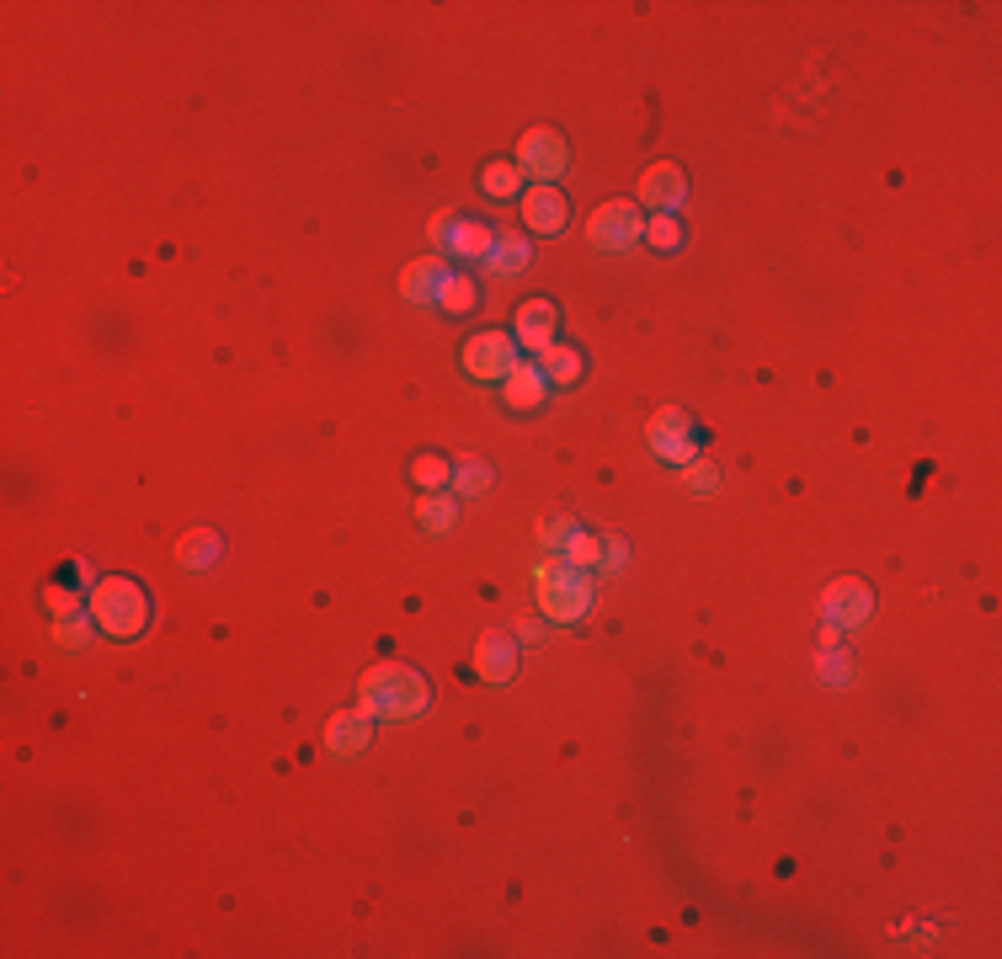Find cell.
I'll return each instance as SVG.
<instances>
[{
	"instance_id": "obj_1",
	"label": "cell",
	"mask_w": 1002,
	"mask_h": 959,
	"mask_svg": "<svg viewBox=\"0 0 1002 959\" xmlns=\"http://www.w3.org/2000/svg\"><path fill=\"white\" fill-rule=\"evenodd\" d=\"M358 704L373 719H416L433 704V688H427V678L416 667H405V661H379V667L362 672Z\"/></svg>"
},
{
	"instance_id": "obj_2",
	"label": "cell",
	"mask_w": 1002,
	"mask_h": 959,
	"mask_svg": "<svg viewBox=\"0 0 1002 959\" xmlns=\"http://www.w3.org/2000/svg\"><path fill=\"white\" fill-rule=\"evenodd\" d=\"M533 592H539L544 619H555V624H576V619H587V608H592V581H587V570L571 565L565 555L533 565Z\"/></svg>"
},
{
	"instance_id": "obj_3",
	"label": "cell",
	"mask_w": 1002,
	"mask_h": 959,
	"mask_svg": "<svg viewBox=\"0 0 1002 959\" xmlns=\"http://www.w3.org/2000/svg\"><path fill=\"white\" fill-rule=\"evenodd\" d=\"M85 608H91V619H96L102 635H118V639H134L145 624H150V598H145V587L128 581V576L96 581Z\"/></svg>"
},
{
	"instance_id": "obj_4",
	"label": "cell",
	"mask_w": 1002,
	"mask_h": 959,
	"mask_svg": "<svg viewBox=\"0 0 1002 959\" xmlns=\"http://www.w3.org/2000/svg\"><path fill=\"white\" fill-rule=\"evenodd\" d=\"M645 235V219H641V203L630 198H608L592 208V219H587V240L608 251V256H619V251H630L635 240Z\"/></svg>"
},
{
	"instance_id": "obj_5",
	"label": "cell",
	"mask_w": 1002,
	"mask_h": 959,
	"mask_svg": "<svg viewBox=\"0 0 1002 959\" xmlns=\"http://www.w3.org/2000/svg\"><path fill=\"white\" fill-rule=\"evenodd\" d=\"M645 438H650V453L661 459V464H693L699 459V427L688 421V411L678 405H667V411H656L650 416V427H645Z\"/></svg>"
},
{
	"instance_id": "obj_6",
	"label": "cell",
	"mask_w": 1002,
	"mask_h": 959,
	"mask_svg": "<svg viewBox=\"0 0 1002 959\" xmlns=\"http://www.w3.org/2000/svg\"><path fill=\"white\" fill-rule=\"evenodd\" d=\"M518 362H522L518 342H512L507 331H481V336H470V347H464V373L481 379V384H502Z\"/></svg>"
},
{
	"instance_id": "obj_7",
	"label": "cell",
	"mask_w": 1002,
	"mask_h": 959,
	"mask_svg": "<svg viewBox=\"0 0 1002 959\" xmlns=\"http://www.w3.org/2000/svg\"><path fill=\"white\" fill-rule=\"evenodd\" d=\"M565 160L571 155H565V139L555 134V128H528V134L518 139V160H512V165H518L522 176L539 187V182H555V176H561Z\"/></svg>"
},
{
	"instance_id": "obj_8",
	"label": "cell",
	"mask_w": 1002,
	"mask_h": 959,
	"mask_svg": "<svg viewBox=\"0 0 1002 959\" xmlns=\"http://www.w3.org/2000/svg\"><path fill=\"white\" fill-rule=\"evenodd\" d=\"M821 613H827V624H832V629H859V624H869L875 598H869V587H864V581H832V587H827V598H821Z\"/></svg>"
},
{
	"instance_id": "obj_9",
	"label": "cell",
	"mask_w": 1002,
	"mask_h": 959,
	"mask_svg": "<svg viewBox=\"0 0 1002 959\" xmlns=\"http://www.w3.org/2000/svg\"><path fill=\"white\" fill-rule=\"evenodd\" d=\"M373 741V715L368 709H342V715L325 719V747L336 752V758H358L362 747Z\"/></svg>"
},
{
	"instance_id": "obj_10",
	"label": "cell",
	"mask_w": 1002,
	"mask_h": 959,
	"mask_svg": "<svg viewBox=\"0 0 1002 959\" xmlns=\"http://www.w3.org/2000/svg\"><path fill=\"white\" fill-rule=\"evenodd\" d=\"M565 193L555 187V182H539L528 198H522V224L528 230H539V235H561L565 230Z\"/></svg>"
},
{
	"instance_id": "obj_11",
	"label": "cell",
	"mask_w": 1002,
	"mask_h": 959,
	"mask_svg": "<svg viewBox=\"0 0 1002 959\" xmlns=\"http://www.w3.org/2000/svg\"><path fill=\"white\" fill-rule=\"evenodd\" d=\"M448 273L453 267H442L438 256H422V262H411L401 273V299L405 304H438L442 282H448Z\"/></svg>"
},
{
	"instance_id": "obj_12",
	"label": "cell",
	"mask_w": 1002,
	"mask_h": 959,
	"mask_svg": "<svg viewBox=\"0 0 1002 959\" xmlns=\"http://www.w3.org/2000/svg\"><path fill=\"white\" fill-rule=\"evenodd\" d=\"M512 342H522L528 353H544L550 342H555V304L550 299H528L518 310V331H512Z\"/></svg>"
},
{
	"instance_id": "obj_13",
	"label": "cell",
	"mask_w": 1002,
	"mask_h": 959,
	"mask_svg": "<svg viewBox=\"0 0 1002 959\" xmlns=\"http://www.w3.org/2000/svg\"><path fill=\"white\" fill-rule=\"evenodd\" d=\"M682 193H688V187H682V171L672 165V160L650 165V171L641 176V203H650L656 213H672V208L682 203Z\"/></svg>"
},
{
	"instance_id": "obj_14",
	"label": "cell",
	"mask_w": 1002,
	"mask_h": 959,
	"mask_svg": "<svg viewBox=\"0 0 1002 959\" xmlns=\"http://www.w3.org/2000/svg\"><path fill=\"white\" fill-rule=\"evenodd\" d=\"M544 384H550V379H544L539 362H518V368L502 379V400H507L512 411H539V405H544Z\"/></svg>"
},
{
	"instance_id": "obj_15",
	"label": "cell",
	"mask_w": 1002,
	"mask_h": 959,
	"mask_svg": "<svg viewBox=\"0 0 1002 959\" xmlns=\"http://www.w3.org/2000/svg\"><path fill=\"white\" fill-rule=\"evenodd\" d=\"M491 224L481 219H453L448 224V235H442V251L448 256H459V262H485V251H491Z\"/></svg>"
},
{
	"instance_id": "obj_16",
	"label": "cell",
	"mask_w": 1002,
	"mask_h": 959,
	"mask_svg": "<svg viewBox=\"0 0 1002 959\" xmlns=\"http://www.w3.org/2000/svg\"><path fill=\"white\" fill-rule=\"evenodd\" d=\"M475 667H481L485 682H507L512 672H518V645L502 635H485L481 650H475Z\"/></svg>"
},
{
	"instance_id": "obj_17",
	"label": "cell",
	"mask_w": 1002,
	"mask_h": 959,
	"mask_svg": "<svg viewBox=\"0 0 1002 959\" xmlns=\"http://www.w3.org/2000/svg\"><path fill=\"white\" fill-rule=\"evenodd\" d=\"M485 267H491V273H522V267H528V235L502 230V235L491 240V251H485Z\"/></svg>"
},
{
	"instance_id": "obj_18",
	"label": "cell",
	"mask_w": 1002,
	"mask_h": 959,
	"mask_svg": "<svg viewBox=\"0 0 1002 959\" xmlns=\"http://www.w3.org/2000/svg\"><path fill=\"white\" fill-rule=\"evenodd\" d=\"M176 559H182L187 570H208V565L219 559V533H214V528H193V533H182Z\"/></svg>"
},
{
	"instance_id": "obj_19",
	"label": "cell",
	"mask_w": 1002,
	"mask_h": 959,
	"mask_svg": "<svg viewBox=\"0 0 1002 959\" xmlns=\"http://www.w3.org/2000/svg\"><path fill=\"white\" fill-rule=\"evenodd\" d=\"M539 368H544L550 384H576V379H581V353H571L565 342H550V347L539 353Z\"/></svg>"
},
{
	"instance_id": "obj_20",
	"label": "cell",
	"mask_w": 1002,
	"mask_h": 959,
	"mask_svg": "<svg viewBox=\"0 0 1002 959\" xmlns=\"http://www.w3.org/2000/svg\"><path fill=\"white\" fill-rule=\"evenodd\" d=\"M475 304H481V288L470 278H459V273H448V282H442V293H438L442 315H475Z\"/></svg>"
},
{
	"instance_id": "obj_21",
	"label": "cell",
	"mask_w": 1002,
	"mask_h": 959,
	"mask_svg": "<svg viewBox=\"0 0 1002 959\" xmlns=\"http://www.w3.org/2000/svg\"><path fill=\"white\" fill-rule=\"evenodd\" d=\"M453 518H459V501H453L448 490H433V496L416 507V522H422L427 533H448V528H453Z\"/></svg>"
},
{
	"instance_id": "obj_22",
	"label": "cell",
	"mask_w": 1002,
	"mask_h": 959,
	"mask_svg": "<svg viewBox=\"0 0 1002 959\" xmlns=\"http://www.w3.org/2000/svg\"><path fill=\"white\" fill-rule=\"evenodd\" d=\"M411 479H416L427 496H433V490H448V485H453V464H448L442 453H422V459L411 464Z\"/></svg>"
},
{
	"instance_id": "obj_23",
	"label": "cell",
	"mask_w": 1002,
	"mask_h": 959,
	"mask_svg": "<svg viewBox=\"0 0 1002 959\" xmlns=\"http://www.w3.org/2000/svg\"><path fill=\"white\" fill-rule=\"evenodd\" d=\"M491 464H485V459H459V464H453V490H459V496H485V490H491Z\"/></svg>"
},
{
	"instance_id": "obj_24",
	"label": "cell",
	"mask_w": 1002,
	"mask_h": 959,
	"mask_svg": "<svg viewBox=\"0 0 1002 959\" xmlns=\"http://www.w3.org/2000/svg\"><path fill=\"white\" fill-rule=\"evenodd\" d=\"M518 182H522V171L512 165V160H491L481 171V187L491 193V198H512L518 193Z\"/></svg>"
},
{
	"instance_id": "obj_25",
	"label": "cell",
	"mask_w": 1002,
	"mask_h": 959,
	"mask_svg": "<svg viewBox=\"0 0 1002 959\" xmlns=\"http://www.w3.org/2000/svg\"><path fill=\"white\" fill-rule=\"evenodd\" d=\"M645 245H656V251H678L682 245V224L672 219V213H650L645 219Z\"/></svg>"
},
{
	"instance_id": "obj_26",
	"label": "cell",
	"mask_w": 1002,
	"mask_h": 959,
	"mask_svg": "<svg viewBox=\"0 0 1002 959\" xmlns=\"http://www.w3.org/2000/svg\"><path fill=\"white\" fill-rule=\"evenodd\" d=\"M576 539V522L565 518V512H555V518H544L539 522V544L550 550V555H565V544Z\"/></svg>"
},
{
	"instance_id": "obj_27",
	"label": "cell",
	"mask_w": 1002,
	"mask_h": 959,
	"mask_svg": "<svg viewBox=\"0 0 1002 959\" xmlns=\"http://www.w3.org/2000/svg\"><path fill=\"white\" fill-rule=\"evenodd\" d=\"M91 624H96V619H91V608L76 613V619H54V639H59L65 650H81L85 639H91Z\"/></svg>"
},
{
	"instance_id": "obj_28",
	"label": "cell",
	"mask_w": 1002,
	"mask_h": 959,
	"mask_svg": "<svg viewBox=\"0 0 1002 959\" xmlns=\"http://www.w3.org/2000/svg\"><path fill=\"white\" fill-rule=\"evenodd\" d=\"M682 475H688V490H693V496H715V490H721V470H715L710 459L682 464Z\"/></svg>"
},
{
	"instance_id": "obj_29",
	"label": "cell",
	"mask_w": 1002,
	"mask_h": 959,
	"mask_svg": "<svg viewBox=\"0 0 1002 959\" xmlns=\"http://www.w3.org/2000/svg\"><path fill=\"white\" fill-rule=\"evenodd\" d=\"M565 559H571V565H592V570H598L602 565V539H592V533H581V528H576V539L565 544Z\"/></svg>"
},
{
	"instance_id": "obj_30",
	"label": "cell",
	"mask_w": 1002,
	"mask_h": 959,
	"mask_svg": "<svg viewBox=\"0 0 1002 959\" xmlns=\"http://www.w3.org/2000/svg\"><path fill=\"white\" fill-rule=\"evenodd\" d=\"M821 678H827V682H848V678H853V661H848V650H838V645H821Z\"/></svg>"
},
{
	"instance_id": "obj_31",
	"label": "cell",
	"mask_w": 1002,
	"mask_h": 959,
	"mask_svg": "<svg viewBox=\"0 0 1002 959\" xmlns=\"http://www.w3.org/2000/svg\"><path fill=\"white\" fill-rule=\"evenodd\" d=\"M624 565H630V544H624L619 533H608V539H602V565L598 570H624Z\"/></svg>"
},
{
	"instance_id": "obj_32",
	"label": "cell",
	"mask_w": 1002,
	"mask_h": 959,
	"mask_svg": "<svg viewBox=\"0 0 1002 959\" xmlns=\"http://www.w3.org/2000/svg\"><path fill=\"white\" fill-rule=\"evenodd\" d=\"M453 219H459V213H448V208H442L438 219H433V224H427V235H433V240H438V245H442V235H448V224H453Z\"/></svg>"
},
{
	"instance_id": "obj_33",
	"label": "cell",
	"mask_w": 1002,
	"mask_h": 959,
	"mask_svg": "<svg viewBox=\"0 0 1002 959\" xmlns=\"http://www.w3.org/2000/svg\"><path fill=\"white\" fill-rule=\"evenodd\" d=\"M539 635H544V624H539V619H522L518 624V639H528V645H533Z\"/></svg>"
}]
</instances>
